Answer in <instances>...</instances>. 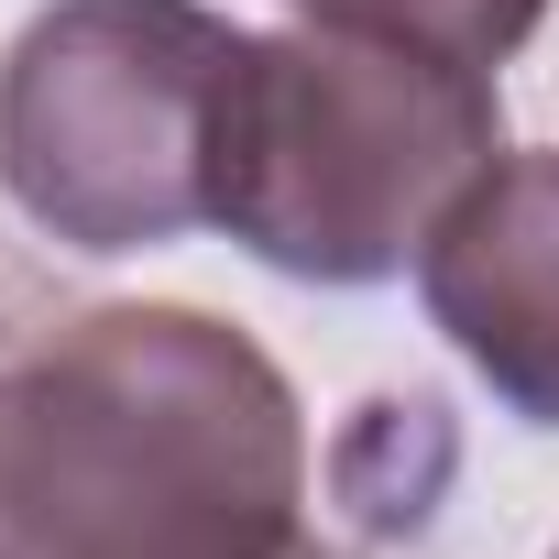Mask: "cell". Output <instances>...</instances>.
Returning a JSON list of instances; mask_svg holds the SVG:
<instances>
[{"label":"cell","instance_id":"obj_7","mask_svg":"<svg viewBox=\"0 0 559 559\" xmlns=\"http://www.w3.org/2000/svg\"><path fill=\"white\" fill-rule=\"evenodd\" d=\"M548 559H559V548H548Z\"/></svg>","mask_w":559,"mask_h":559},{"label":"cell","instance_id":"obj_3","mask_svg":"<svg viewBox=\"0 0 559 559\" xmlns=\"http://www.w3.org/2000/svg\"><path fill=\"white\" fill-rule=\"evenodd\" d=\"M230 67L241 23L209 0H45L0 45V198L88 263L187 241Z\"/></svg>","mask_w":559,"mask_h":559},{"label":"cell","instance_id":"obj_4","mask_svg":"<svg viewBox=\"0 0 559 559\" xmlns=\"http://www.w3.org/2000/svg\"><path fill=\"white\" fill-rule=\"evenodd\" d=\"M417 308L504 417L559 428V143L493 154L450 198L417 252Z\"/></svg>","mask_w":559,"mask_h":559},{"label":"cell","instance_id":"obj_2","mask_svg":"<svg viewBox=\"0 0 559 559\" xmlns=\"http://www.w3.org/2000/svg\"><path fill=\"white\" fill-rule=\"evenodd\" d=\"M493 154V67L352 23L241 34L209 132V230H230L286 286H384Z\"/></svg>","mask_w":559,"mask_h":559},{"label":"cell","instance_id":"obj_5","mask_svg":"<svg viewBox=\"0 0 559 559\" xmlns=\"http://www.w3.org/2000/svg\"><path fill=\"white\" fill-rule=\"evenodd\" d=\"M297 23H352V34H395L461 67H504L526 56V34L548 23V0H286Z\"/></svg>","mask_w":559,"mask_h":559},{"label":"cell","instance_id":"obj_1","mask_svg":"<svg viewBox=\"0 0 559 559\" xmlns=\"http://www.w3.org/2000/svg\"><path fill=\"white\" fill-rule=\"evenodd\" d=\"M308 417L241 319L110 297L0 352V559H297Z\"/></svg>","mask_w":559,"mask_h":559},{"label":"cell","instance_id":"obj_6","mask_svg":"<svg viewBox=\"0 0 559 559\" xmlns=\"http://www.w3.org/2000/svg\"><path fill=\"white\" fill-rule=\"evenodd\" d=\"M297 559H319V548H297Z\"/></svg>","mask_w":559,"mask_h":559}]
</instances>
